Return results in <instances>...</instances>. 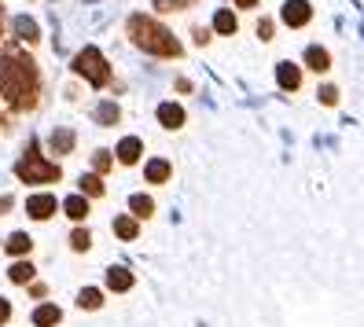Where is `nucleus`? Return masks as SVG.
<instances>
[{
  "instance_id": "obj_1",
  "label": "nucleus",
  "mask_w": 364,
  "mask_h": 327,
  "mask_svg": "<svg viewBox=\"0 0 364 327\" xmlns=\"http://www.w3.org/2000/svg\"><path fill=\"white\" fill-rule=\"evenodd\" d=\"M33 85H37V74H33V63L30 59H18V55H8L0 63V92L15 103H30L33 100Z\"/></svg>"
},
{
  "instance_id": "obj_2",
  "label": "nucleus",
  "mask_w": 364,
  "mask_h": 327,
  "mask_svg": "<svg viewBox=\"0 0 364 327\" xmlns=\"http://www.w3.org/2000/svg\"><path fill=\"white\" fill-rule=\"evenodd\" d=\"M129 33H133V41H136L144 52H159V55H177L181 52V45L169 37V30L155 26L151 18H144V15L129 18Z\"/></svg>"
},
{
  "instance_id": "obj_3",
  "label": "nucleus",
  "mask_w": 364,
  "mask_h": 327,
  "mask_svg": "<svg viewBox=\"0 0 364 327\" xmlns=\"http://www.w3.org/2000/svg\"><path fill=\"white\" fill-rule=\"evenodd\" d=\"M15 173H18V177H23L26 184H45V181H55V177H59V166L45 162V159H41L37 151L30 147V155L15 166Z\"/></svg>"
},
{
  "instance_id": "obj_4",
  "label": "nucleus",
  "mask_w": 364,
  "mask_h": 327,
  "mask_svg": "<svg viewBox=\"0 0 364 327\" xmlns=\"http://www.w3.org/2000/svg\"><path fill=\"white\" fill-rule=\"evenodd\" d=\"M74 70L85 74L92 85H107V77H111V70H107V59H103L96 48H85V52L74 59Z\"/></svg>"
},
{
  "instance_id": "obj_5",
  "label": "nucleus",
  "mask_w": 364,
  "mask_h": 327,
  "mask_svg": "<svg viewBox=\"0 0 364 327\" xmlns=\"http://www.w3.org/2000/svg\"><path fill=\"white\" fill-rule=\"evenodd\" d=\"M309 4H306V0H287V4H284V23L287 26H302V23H309Z\"/></svg>"
},
{
  "instance_id": "obj_6",
  "label": "nucleus",
  "mask_w": 364,
  "mask_h": 327,
  "mask_svg": "<svg viewBox=\"0 0 364 327\" xmlns=\"http://www.w3.org/2000/svg\"><path fill=\"white\" fill-rule=\"evenodd\" d=\"M26 213L37 217V221H45V217L55 213V199H52V195H33V199L26 203Z\"/></svg>"
},
{
  "instance_id": "obj_7",
  "label": "nucleus",
  "mask_w": 364,
  "mask_h": 327,
  "mask_svg": "<svg viewBox=\"0 0 364 327\" xmlns=\"http://www.w3.org/2000/svg\"><path fill=\"white\" fill-rule=\"evenodd\" d=\"M118 159H122L125 166L140 162V140H136V136H125V140L118 144Z\"/></svg>"
},
{
  "instance_id": "obj_8",
  "label": "nucleus",
  "mask_w": 364,
  "mask_h": 327,
  "mask_svg": "<svg viewBox=\"0 0 364 327\" xmlns=\"http://www.w3.org/2000/svg\"><path fill=\"white\" fill-rule=\"evenodd\" d=\"M276 81H280L284 89H298V81H302V74H298L294 63H280V67H276Z\"/></svg>"
},
{
  "instance_id": "obj_9",
  "label": "nucleus",
  "mask_w": 364,
  "mask_h": 327,
  "mask_svg": "<svg viewBox=\"0 0 364 327\" xmlns=\"http://www.w3.org/2000/svg\"><path fill=\"white\" fill-rule=\"evenodd\" d=\"M159 118H162V125H169V129L184 125V111H181L177 103H162V107H159Z\"/></svg>"
},
{
  "instance_id": "obj_10",
  "label": "nucleus",
  "mask_w": 364,
  "mask_h": 327,
  "mask_svg": "<svg viewBox=\"0 0 364 327\" xmlns=\"http://www.w3.org/2000/svg\"><path fill=\"white\" fill-rule=\"evenodd\" d=\"M107 287H111V291H129L133 287V276L125 272V269H111V272H107Z\"/></svg>"
},
{
  "instance_id": "obj_11",
  "label": "nucleus",
  "mask_w": 364,
  "mask_h": 327,
  "mask_svg": "<svg viewBox=\"0 0 364 327\" xmlns=\"http://www.w3.org/2000/svg\"><path fill=\"white\" fill-rule=\"evenodd\" d=\"M33 323H37V327H52V323H59V309H55V305H41V309L33 313Z\"/></svg>"
},
{
  "instance_id": "obj_12",
  "label": "nucleus",
  "mask_w": 364,
  "mask_h": 327,
  "mask_svg": "<svg viewBox=\"0 0 364 327\" xmlns=\"http://www.w3.org/2000/svg\"><path fill=\"white\" fill-rule=\"evenodd\" d=\"M63 210H67V217H74V221H81V217L89 213V203H85L81 195H70V199L63 203Z\"/></svg>"
},
{
  "instance_id": "obj_13",
  "label": "nucleus",
  "mask_w": 364,
  "mask_h": 327,
  "mask_svg": "<svg viewBox=\"0 0 364 327\" xmlns=\"http://www.w3.org/2000/svg\"><path fill=\"white\" fill-rule=\"evenodd\" d=\"M30 247H33V239H30L26 232H15V235L8 239V254H30Z\"/></svg>"
},
{
  "instance_id": "obj_14",
  "label": "nucleus",
  "mask_w": 364,
  "mask_h": 327,
  "mask_svg": "<svg viewBox=\"0 0 364 327\" xmlns=\"http://www.w3.org/2000/svg\"><path fill=\"white\" fill-rule=\"evenodd\" d=\"M70 147H74V133H67V129L52 133V151H55V155H67Z\"/></svg>"
},
{
  "instance_id": "obj_15",
  "label": "nucleus",
  "mask_w": 364,
  "mask_h": 327,
  "mask_svg": "<svg viewBox=\"0 0 364 327\" xmlns=\"http://www.w3.org/2000/svg\"><path fill=\"white\" fill-rule=\"evenodd\" d=\"M306 63H309L313 70H328V67H331V59H328L324 48H309V52H306Z\"/></svg>"
},
{
  "instance_id": "obj_16",
  "label": "nucleus",
  "mask_w": 364,
  "mask_h": 327,
  "mask_svg": "<svg viewBox=\"0 0 364 327\" xmlns=\"http://www.w3.org/2000/svg\"><path fill=\"white\" fill-rule=\"evenodd\" d=\"M15 33L26 37V41H37V23H33V18H26V15H18L15 18Z\"/></svg>"
},
{
  "instance_id": "obj_17",
  "label": "nucleus",
  "mask_w": 364,
  "mask_h": 327,
  "mask_svg": "<svg viewBox=\"0 0 364 327\" xmlns=\"http://www.w3.org/2000/svg\"><path fill=\"white\" fill-rule=\"evenodd\" d=\"M166 177H169V162H162V159L147 162V181H151V184H159V181H166Z\"/></svg>"
},
{
  "instance_id": "obj_18",
  "label": "nucleus",
  "mask_w": 364,
  "mask_h": 327,
  "mask_svg": "<svg viewBox=\"0 0 364 327\" xmlns=\"http://www.w3.org/2000/svg\"><path fill=\"white\" fill-rule=\"evenodd\" d=\"M15 283H30L33 279V265H26V261H18V265H11V272H8Z\"/></svg>"
},
{
  "instance_id": "obj_19",
  "label": "nucleus",
  "mask_w": 364,
  "mask_h": 327,
  "mask_svg": "<svg viewBox=\"0 0 364 327\" xmlns=\"http://www.w3.org/2000/svg\"><path fill=\"white\" fill-rule=\"evenodd\" d=\"M213 26H218L221 33H232L235 30V15L232 11H218V15H213Z\"/></svg>"
},
{
  "instance_id": "obj_20",
  "label": "nucleus",
  "mask_w": 364,
  "mask_h": 327,
  "mask_svg": "<svg viewBox=\"0 0 364 327\" xmlns=\"http://www.w3.org/2000/svg\"><path fill=\"white\" fill-rule=\"evenodd\" d=\"M96 118H100L103 125H114V122H118V107H114V103H100Z\"/></svg>"
},
{
  "instance_id": "obj_21",
  "label": "nucleus",
  "mask_w": 364,
  "mask_h": 327,
  "mask_svg": "<svg viewBox=\"0 0 364 327\" xmlns=\"http://www.w3.org/2000/svg\"><path fill=\"white\" fill-rule=\"evenodd\" d=\"M100 301H103V294H100L96 287L81 291V309H100Z\"/></svg>"
},
{
  "instance_id": "obj_22",
  "label": "nucleus",
  "mask_w": 364,
  "mask_h": 327,
  "mask_svg": "<svg viewBox=\"0 0 364 327\" xmlns=\"http://www.w3.org/2000/svg\"><path fill=\"white\" fill-rule=\"evenodd\" d=\"M129 206H133V210H136L140 217H147V213H151V210H155V203H151V199H147V195H133V199H129Z\"/></svg>"
},
{
  "instance_id": "obj_23",
  "label": "nucleus",
  "mask_w": 364,
  "mask_h": 327,
  "mask_svg": "<svg viewBox=\"0 0 364 327\" xmlns=\"http://www.w3.org/2000/svg\"><path fill=\"white\" fill-rule=\"evenodd\" d=\"M114 232H118L122 239H133V235H136V225L129 221V217H118V221H114Z\"/></svg>"
},
{
  "instance_id": "obj_24",
  "label": "nucleus",
  "mask_w": 364,
  "mask_h": 327,
  "mask_svg": "<svg viewBox=\"0 0 364 327\" xmlns=\"http://www.w3.org/2000/svg\"><path fill=\"white\" fill-rule=\"evenodd\" d=\"M81 191H85V195H103L100 177H81Z\"/></svg>"
},
{
  "instance_id": "obj_25",
  "label": "nucleus",
  "mask_w": 364,
  "mask_h": 327,
  "mask_svg": "<svg viewBox=\"0 0 364 327\" xmlns=\"http://www.w3.org/2000/svg\"><path fill=\"white\" fill-rule=\"evenodd\" d=\"M70 243H74V250H89V232H74Z\"/></svg>"
},
{
  "instance_id": "obj_26",
  "label": "nucleus",
  "mask_w": 364,
  "mask_h": 327,
  "mask_svg": "<svg viewBox=\"0 0 364 327\" xmlns=\"http://www.w3.org/2000/svg\"><path fill=\"white\" fill-rule=\"evenodd\" d=\"M92 166H96L100 173H103L107 166H111V159H107V151H96V159H92Z\"/></svg>"
},
{
  "instance_id": "obj_27",
  "label": "nucleus",
  "mask_w": 364,
  "mask_h": 327,
  "mask_svg": "<svg viewBox=\"0 0 364 327\" xmlns=\"http://www.w3.org/2000/svg\"><path fill=\"white\" fill-rule=\"evenodd\" d=\"M8 316H11V305H8V301H4V298H0V323H4V320H8Z\"/></svg>"
},
{
  "instance_id": "obj_28",
  "label": "nucleus",
  "mask_w": 364,
  "mask_h": 327,
  "mask_svg": "<svg viewBox=\"0 0 364 327\" xmlns=\"http://www.w3.org/2000/svg\"><path fill=\"white\" fill-rule=\"evenodd\" d=\"M320 100H324V103H335V89H320Z\"/></svg>"
},
{
  "instance_id": "obj_29",
  "label": "nucleus",
  "mask_w": 364,
  "mask_h": 327,
  "mask_svg": "<svg viewBox=\"0 0 364 327\" xmlns=\"http://www.w3.org/2000/svg\"><path fill=\"white\" fill-rule=\"evenodd\" d=\"M235 4H240V8H250V4H258V0H235Z\"/></svg>"
}]
</instances>
